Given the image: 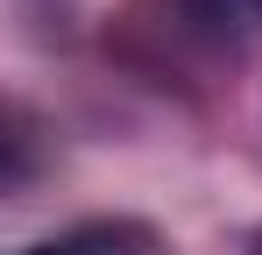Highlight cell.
Wrapping results in <instances>:
<instances>
[{"label": "cell", "mask_w": 262, "mask_h": 255, "mask_svg": "<svg viewBox=\"0 0 262 255\" xmlns=\"http://www.w3.org/2000/svg\"><path fill=\"white\" fill-rule=\"evenodd\" d=\"M170 22L206 50H248L262 36V0H170Z\"/></svg>", "instance_id": "6da1fadb"}, {"label": "cell", "mask_w": 262, "mask_h": 255, "mask_svg": "<svg viewBox=\"0 0 262 255\" xmlns=\"http://www.w3.org/2000/svg\"><path fill=\"white\" fill-rule=\"evenodd\" d=\"M21 255H71V248H64V241H50V248H21Z\"/></svg>", "instance_id": "3957f363"}, {"label": "cell", "mask_w": 262, "mask_h": 255, "mask_svg": "<svg viewBox=\"0 0 262 255\" xmlns=\"http://www.w3.org/2000/svg\"><path fill=\"white\" fill-rule=\"evenodd\" d=\"M248 255H262V234H255V241H248Z\"/></svg>", "instance_id": "277c9868"}, {"label": "cell", "mask_w": 262, "mask_h": 255, "mask_svg": "<svg viewBox=\"0 0 262 255\" xmlns=\"http://www.w3.org/2000/svg\"><path fill=\"white\" fill-rule=\"evenodd\" d=\"M64 248L71 255H170L149 220H85L64 234Z\"/></svg>", "instance_id": "7a4b0ae2"}]
</instances>
